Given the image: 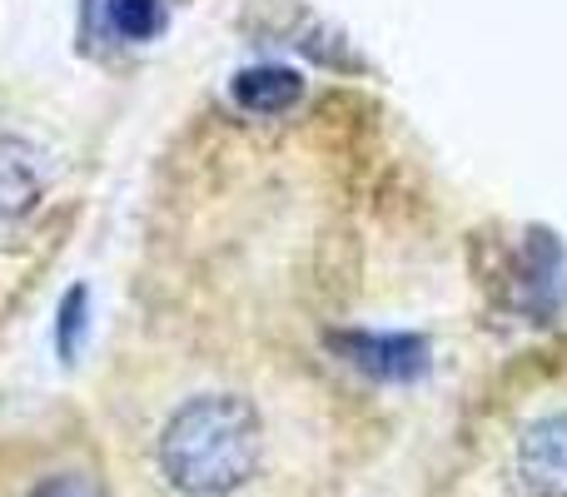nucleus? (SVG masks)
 <instances>
[{"instance_id": "nucleus-7", "label": "nucleus", "mask_w": 567, "mask_h": 497, "mask_svg": "<svg viewBox=\"0 0 567 497\" xmlns=\"http://www.w3.org/2000/svg\"><path fill=\"white\" fill-rule=\"evenodd\" d=\"M25 497H105V493H100L85 473H50V478H40Z\"/></svg>"}, {"instance_id": "nucleus-4", "label": "nucleus", "mask_w": 567, "mask_h": 497, "mask_svg": "<svg viewBox=\"0 0 567 497\" xmlns=\"http://www.w3.org/2000/svg\"><path fill=\"white\" fill-rule=\"evenodd\" d=\"M333 349L349 353L373 379H419L423 373V343L419 339H373V333H339Z\"/></svg>"}, {"instance_id": "nucleus-1", "label": "nucleus", "mask_w": 567, "mask_h": 497, "mask_svg": "<svg viewBox=\"0 0 567 497\" xmlns=\"http://www.w3.org/2000/svg\"><path fill=\"white\" fill-rule=\"evenodd\" d=\"M299 389L259 369L195 363L150 389L140 468L155 497H269L303 443Z\"/></svg>"}, {"instance_id": "nucleus-3", "label": "nucleus", "mask_w": 567, "mask_h": 497, "mask_svg": "<svg viewBox=\"0 0 567 497\" xmlns=\"http://www.w3.org/2000/svg\"><path fill=\"white\" fill-rule=\"evenodd\" d=\"M60 195V159L40 135L0 125V249H20L45 229Z\"/></svg>"}, {"instance_id": "nucleus-8", "label": "nucleus", "mask_w": 567, "mask_h": 497, "mask_svg": "<svg viewBox=\"0 0 567 497\" xmlns=\"http://www.w3.org/2000/svg\"><path fill=\"white\" fill-rule=\"evenodd\" d=\"M80 303H85V293H70L65 323H60V333H55V343H60V353H65V359H75V343H80Z\"/></svg>"}, {"instance_id": "nucleus-2", "label": "nucleus", "mask_w": 567, "mask_h": 497, "mask_svg": "<svg viewBox=\"0 0 567 497\" xmlns=\"http://www.w3.org/2000/svg\"><path fill=\"white\" fill-rule=\"evenodd\" d=\"M503 463L518 497H567V379L528 393L508 428Z\"/></svg>"}, {"instance_id": "nucleus-5", "label": "nucleus", "mask_w": 567, "mask_h": 497, "mask_svg": "<svg viewBox=\"0 0 567 497\" xmlns=\"http://www.w3.org/2000/svg\"><path fill=\"white\" fill-rule=\"evenodd\" d=\"M303 80L293 70H249L235 80V100L249 115H284L289 105H299Z\"/></svg>"}, {"instance_id": "nucleus-6", "label": "nucleus", "mask_w": 567, "mask_h": 497, "mask_svg": "<svg viewBox=\"0 0 567 497\" xmlns=\"http://www.w3.org/2000/svg\"><path fill=\"white\" fill-rule=\"evenodd\" d=\"M110 15H115L120 35H130V40H145L165 25V6H159V0H115Z\"/></svg>"}]
</instances>
